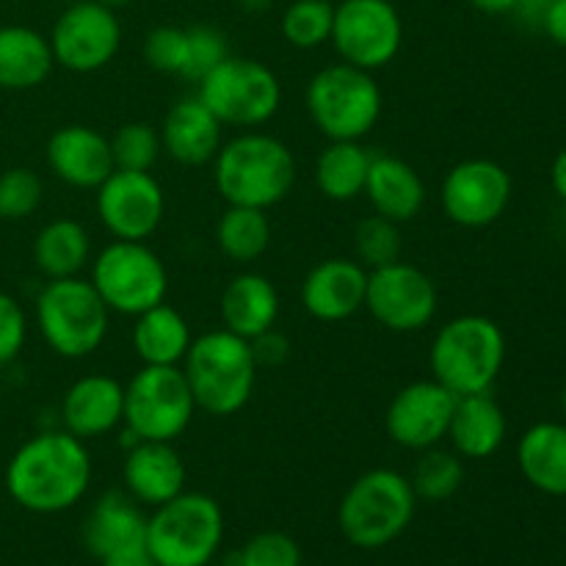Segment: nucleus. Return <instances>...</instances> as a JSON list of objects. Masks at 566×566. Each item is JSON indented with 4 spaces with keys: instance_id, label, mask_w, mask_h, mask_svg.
Here are the masks:
<instances>
[{
    "instance_id": "1",
    "label": "nucleus",
    "mask_w": 566,
    "mask_h": 566,
    "mask_svg": "<svg viewBox=\"0 0 566 566\" xmlns=\"http://www.w3.org/2000/svg\"><path fill=\"white\" fill-rule=\"evenodd\" d=\"M92 484L86 442L64 429L39 431L6 464V492L33 514H59L77 506Z\"/></svg>"
},
{
    "instance_id": "2",
    "label": "nucleus",
    "mask_w": 566,
    "mask_h": 566,
    "mask_svg": "<svg viewBox=\"0 0 566 566\" xmlns=\"http://www.w3.org/2000/svg\"><path fill=\"white\" fill-rule=\"evenodd\" d=\"M213 166L216 191L241 208H274L296 182V158L287 144L260 130H243L221 144Z\"/></svg>"
},
{
    "instance_id": "3",
    "label": "nucleus",
    "mask_w": 566,
    "mask_h": 566,
    "mask_svg": "<svg viewBox=\"0 0 566 566\" xmlns=\"http://www.w3.org/2000/svg\"><path fill=\"white\" fill-rule=\"evenodd\" d=\"M182 374L197 409L216 418H230L252 401L260 365L254 359L252 343L221 326L193 337L182 359Z\"/></svg>"
},
{
    "instance_id": "4",
    "label": "nucleus",
    "mask_w": 566,
    "mask_h": 566,
    "mask_svg": "<svg viewBox=\"0 0 566 566\" xmlns=\"http://www.w3.org/2000/svg\"><path fill=\"white\" fill-rule=\"evenodd\" d=\"M506 363V335L501 324L486 315L470 313L440 326L431 340V379L453 396L490 392Z\"/></svg>"
},
{
    "instance_id": "5",
    "label": "nucleus",
    "mask_w": 566,
    "mask_h": 566,
    "mask_svg": "<svg viewBox=\"0 0 566 566\" xmlns=\"http://www.w3.org/2000/svg\"><path fill=\"white\" fill-rule=\"evenodd\" d=\"M418 495L407 475L390 468H376L359 475L337 506V525L348 545L359 551H379L392 545L412 525Z\"/></svg>"
},
{
    "instance_id": "6",
    "label": "nucleus",
    "mask_w": 566,
    "mask_h": 566,
    "mask_svg": "<svg viewBox=\"0 0 566 566\" xmlns=\"http://www.w3.org/2000/svg\"><path fill=\"white\" fill-rule=\"evenodd\" d=\"M304 103L313 125L329 142H363L385 108L374 72L346 61L315 72L307 83Z\"/></svg>"
},
{
    "instance_id": "7",
    "label": "nucleus",
    "mask_w": 566,
    "mask_h": 566,
    "mask_svg": "<svg viewBox=\"0 0 566 566\" xmlns=\"http://www.w3.org/2000/svg\"><path fill=\"white\" fill-rule=\"evenodd\" d=\"M224 539V514L205 492H180L147 517V547L155 566H208Z\"/></svg>"
},
{
    "instance_id": "8",
    "label": "nucleus",
    "mask_w": 566,
    "mask_h": 566,
    "mask_svg": "<svg viewBox=\"0 0 566 566\" xmlns=\"http://www.w3.org/2000/svg\"><path fill=\"white\" fill-rule=\"evenodd\" d=\"M36 324L50 352L64 359H83L108 337L111 310L83 276L48 280L36 298Z\"/></svg>"
},
{
    "instance_id": "9",
    "label": "nucleus",
    "mask_w": 566,
    "mask_h": 566,
    "mask_svg": "<svg viewBox=\"0 0 566 566\" xmlns=\"http://www.w3.org/2000/svg\"><path fill=\"white\" fill-rule=\"evenodd\" d=\"M197 415L180 365H144L125 385V429L133 440L175 442Z\"/></svg>"
},
{
    "instance_id": "10",
    "label": "nucleus",
    "mask_w": 566,
    "mask_h": 566,
    "mask_svg": "<svg viewBox=\"0 0 566 566\" xmlns=\"http://www.w3.org/2000/svg\"><path fill=\"white\" fill-rule=\"evenodd\" d=\"M88 282L111 313L130 318L166 302L169 293V271L147 241H111L92 260Z\"/></svg>"
},
{
    "instance_id": "11",
    "label": "nucleus",
    "mask_w": 566,
    "mask_h": 566,
    "mask_svg": "<svg viewBox=\"0 0 566 566\" xmlns=\"http://www.w3.org/2000/svg\"><path fill=\"white\" fill-rule=\"evenodd\" d=\"M197 97L213 111L221 125L254 130L276 116L282 105V83L274 70L254 59L221 61L210 75L197 83Z\"/></svg>"
},
{
    "instance_id": "12",
    "label": "nucleus",
    "mask_w": 566,
    "mask_h": 566,
    "mask_svg": "<svg viewBox=\"0 0 566 566\" xmlns=\"http://www.w3.org/2000/svg\"><path fill=\"white\" fill-rule=\"evenodd\" d=\"M365 310L385 329L398 335L423 332L440 310V293L423 269L403 260L368 271Z\"/></svg>"
},
{
    "instance_id": "13",
    "label": "nucleus",
    "mask_w": 566,
    "mask_h": 566,
    "mask_svg": "<svg viewBox=\"0 0 566 566\" xmlns=\"http://www.w3.org/2000/svg\"><path fill=\"white\" fill-rule=\"evenodd\" d=\"M329 42L346 64L376 72L401 50V14L390 0H340L335 6Z\"/></svg>"
},
{
    "instance_id": "14",
    "label": "nucleus",
    "mask_w": 566,
    "mask_h": 566,
    "mask_svg": "<svg viewBox=\"0 0 566 566\" xmlns=\"http://www.w3.org/2000/svg\"><path fill=\"white\" fill-rule=\"evenodd\" d=\"M48 39L55 64L88 75L116 59L122 48V25L114 9L99 0H75L61 11Z\"/></svg>"
},
{
    "instance_id": "15",
    "label": "nucleus",
    "mask_w": 566,
    "mask_h": 566,
    "mask_svg": "<svg viewBox=\"0 0 566 566\" xmlns=\"http://www.w3.org/2000/svg\"><path fill=\"white\" fill-rule=\"evenodd\" d=\"M512 193L514 182L506 166L490 158H468L448 169L440 202L453 224L464 230H484L506 213Z\"/></svg>"
},
{
    "instance_id": "16",
    "label": "nucleus",
    "mask_w": 566,
    "mask_h": 566,
    "mask_svg": "<svg viewBox=\"0 0 566 566\" xmlns=\"http://www.w3.org/2000/svg\"><path fill=\"white\" fill-rule=\"evenodd\" d=\"M94 208L114 241H147L166 213V193L153 171L114 169L97 188Z\"/></svg>"
},
{
    "instance_id": "17",
    "label": "nucleus",
    "mask_w": 566,
    "mask_h": 566,
    "mask_svg": "<svg viewBox=\"0 0 566 566\" xmlns=\"http://www.w3.org/2000/svg\"><path fill=\"white\" fill-rule=\"evenodd\" d=\"M457 396L437 379H420L401 387L385 412V429L396 446L426 451L448 437Z\"/></svg>"
},
{
    "instance_id": "18",
    "label": "nucleus",
    "mask_w": 566,
    "mask_h": 566,
    "mask_svg": "<svg viewBox=\"0 0 566 566\" xmlns=\"http://www.w3.org/2000/svg\"><path fill=\"white\" fill-rule=\"evenodd\" d=\"M368 269L359 260L329 258L307 271L302 282V304L315 321L340 324L365 310Z\"/></svg>"
},
{
    "instance_id": "19",
    "label": "nucleus",
    "mask_w": 566,
    "mask_h": 566,
    "mask_svg": "<svg viewBox=\"0 0 566 566\" xmlns=\"http://www.w3.org/2000/svg\"><path fill=\"white\" fill-rule=\"evenodd\" d=\"M44 158L61 182L72 188H86V191H97L116 169L111 138L88 125L59 127L48 138Z\"/></svg>"
},
{
    "instance_id": "20",
    "label": "nucleus",
    "mask_w": 566,
    "mask_h": 566,
    "mask_svg": "<svg viewBox=\"0 0 566 566\" xmlns=\"http://www.w3.org/2000/svg\"><path fill=\"white\" fill-rule=\"evenodd\" d=\"M122 481L133 501L158 509L186 492V462L171 442L133 440L122 464Z\"/></svg>"
},
{
    "instance_id": "21",
    "label": "nucleus",
    "mask_w": 566,
    "mask_h": 566,
    "mask_svg": "<svg viewBox=\"0 0 566 566\" xmlns=\"http://www.w3.org/2000/svg\"><path fill=\"white\" fill-rule=\"evenodd\" d=\"M125 420V385L114 376L86 374L72 381L61 401L64 431L77 440H97Z\"/></svg>"
},
{
    "instance_id": "22",
    "label": "nucleus",
    "mask_w": 566,
    "mask_h": 566,
    "mask_svg": "<svg viewBox=\"0 0 566 566\" xmlns=\"http://www.w3.org/2000/svg\"><path fill=\"white\" fill-rule=\"evenodd\" d=\"M221 122L199 97H186L169 108L160 125V144L182 166H205L221 149Z\"/></svg>"
},
{
    "instance_id": "23",
    "label": "nucleus",
    "mask_w": 566,
    "mask_h": 566,
    "mask_svg": "<svg viewBox=\"0 0 566 566\" xmlns=\"http://www.w3.org/2000/svg\"><path fill=\"white\" fill-rule=\"evenodd\" d=\"M365 197H368L374 213L385 216L396 224H407V221L418 219L429 191L412 164L396 158V155H374L368 182H365Z\"/></svg>"
},
{
    "instance_id": "24",
    "label": "nucleus",
    "mask_w": 566,
    "mask_h": 566,
    "mask_svg": "<svg viewBox=\"0 0 566 566\" xmlns=\"http://www.w3.org/2000/svg\"><path fill=\"white\" fill-rule=\"evenodd\" d=\"M280 310L282 304L274 282L254 271L232 276L221 293V324L243 340H254L263 332L274 329Z\"/></svg>"
},
{
    "instance_id": "25",
    "label": "nucleus",
    "mask_w": 566,
    "mask_h": 566,
    "mask_svg": "<svg viewBox=\"0 0 566 566\" xmlns=\"http://www.w3.org/2000/svg\"><path fill=\"white\" fill-rule=\"evenodd\" d=\"M506 431L509 423L501 403L492 398V392H475L457 398L446 440H451V448L462 459L481 462L501 451Z\"/></svg>"
},
{
    "instance_id": "26",
    "label": "nucleus",
    "mask_w": 566,
    "mask_h": 566,
    "mask_svg": "<svg viewBox=\"0 0 566 566\" xmlns=\"http://www.w3.org/2000/svg\"><path fill=\"white\" fill-rule=\"evenodd\" d=\"M144 536H147V517L125 492H108L99 497L83 523V542L99 562L114 553L144 547Z\"/></svg>"
},
{
    "instance_id": "27",
    "label": "nucleus",
    "mask_w": 566,
    "mask_h": 566,
    "mask_svg": "<svg viewBox=\"0 0 566 566\" xmlns=\"http://www.w3.org/2000/svg\"><path fill=\"white\" fill-rule=\"evenodd\" d=\"M517 464L536 492L566 497V423L542 420L525 429L517 442Z\"/></svg>"
},
{
    "instance_id": "28",
    "label": "nucleus",
    "mask_w": 566,
    "mask_h": 566,
    "mask_svg": "<svg viewBox=\"0 0 566 566\" xmlns=\"http://www.w3.org/2000/svg\"><path fill=\"white\" fill-rule=\"evenodd\" d=\"M53 66L48 36L28 25H0V88L28 92L42 86Z\"/></svg>"
},
{
    "instance_id": "29",
    "label": "nucleus",
    "mask_w": 566,
    "mask_h": 566,
    "mask_svg": "<svg viewBox=\"0 0 566 566\" xmlns=\"http://www.w3.org/2000/svg\"><path fill=\"white\" fill-rule=\"evenodd\" d=\"M191 343V326L171 304L160 302L136 315L133 348L144 365H180Z\"/></svg>"
},
{
    "instance_id": "30",
    "label": "nucleus",
    "mask_w": 566,
    "mask_h": 566,
    "mask_svg": "<svg viewBox=\"0 0 566 566\" xmlns=\"http://www.w3.org/2000/svg\"><path fill=\"white\" fill-rule=\"evenodd\" d=\"M92 263V238L86 227L75 219L48 221L33 238V265L48 280L81 276Z\"/></svg>"
},
{
    "instance_id": "31",
    "label": "nucleus",
    "mask_w": 566,
    "mask_h": 566,
    "mask_svg": "<svg viewBox=\"0 0 566 566\" xmlns=\"http://www.w3.org/2000/svg\"><path fill=\"white\" fill-rule=\"evenodd\" d=\"M370 160L363 142H329L315 160V186L332 202H352L365 193Z\"/></svg>"
},
{
    "instance_id": "32",
    "label": "nucleus",
    "mask_w": 566,
    "mask_h": 566,
    "mask_svg": "<svg viewBox=\"0 0 566 566\" xmlns=\"http://www.w3.org/2000/svg\"><path fill=\"white\" fill-rule=\"evenodd\" d=\"M271 221L269 210L241 208V205H227L224 213L216 224V243L221 254L232 263L249 265L263 258L271 247Z\"/></svg>"
},
{
    "instance_id": "33",
    "label": "nucleus",
    "mask_w": 566,
    "mask_h": 566,
    "mask_svg": "<svg viewBox=\"0 0 566 566\" xmlns=\"http://www.w3.org/2000/svg\"><path fill=\"white\" fill-rule=\"evenodd\" d=\"M418 501L442 503L451 501L464 484V459L457 451L434 446L420 451V459L415 462L412 475H409Z\"/></svg>"
},
{
    "instance_id": "34",
    "label": "nucleus",
    "mask_w": 566,
    "mask_h": 566,
    "mask_svg": "<svg viewBox=\"0 0 566 566\" xmlns=\"http://www.w3.org/2000/svg\"><path fill=\"white\" fill-rule=\"evenodd\" d=\"M332 0H293L282 14V36L298 50H315L332 39Z\"/></svg>"
},
{
    "instance_id": "35",
    "label": "nucleus",
    "mask_w": 566,
    "mask_h": 566,
    "mask_svg": "<svg viewBox=\"0 0 566 566\" xmlns=\"http://www.w3.org/2000/svg\"><path fill=\"white\" fill-rule=\"evenodd\" d=\"M160 153H164L160 130H155L147 122H127L116 127L111 136V155H114L116 169L149 171L158 164Z\"/></svg>"
},
{
    "instance_id": "36",
    "label": "nucleus",
    "mask_w": 566,
    "mask_h": 566,
    "mask_svg": "<svg viewBox=\"0 0 566 566\" xmlns=\"http://www.w3.org/2000/svg\"><path fill=\"white\" fill-rule=\"evenodd\" d=\"M354 247H357V260L368 271L381 269L392 260H401V224L379 213L368 216L357 224Z\"/></svg>"
},
{
    "instance_id": "37",
    "label": "nucleus",
    "mask_w": 566,
    "mask_h": 566,
    "mask_svg": "<svg viewBox=\"0 0 566 566\" xmlns=\"http://www.w3.org/2000/svg\"><path fill=\"white\" fill-rule=\"evenodd\" d=\"M44 199L42 177L28 166H14L0 175V219L22 221L39 210Z\"/></svg>"
},
{
    "instance_id": "38",
    "label": "nucleus",
    "mask_w": 566,
    "mask_h": 566,
    "mask_svg": "<svg viewBox=\"0 0 566 566\" xmlns=\"http://www.w3.org/2000/svg\"><path fill=\"white\" fill-rule=\"evenodd\" d=\"M188 33V59L182 77L191 83H199L205 75L216 70L224 59H230V44L227 36L213 25H191Z\"/></svg>"
},
{
    "instance_id": "39",
    "label": "nucleus",
    "mask_w": 566,
    "mask_h": 566,
    "mask_svg": "<svg viewBox=\"0 0 566 566\" xmlns=\"http://www.w3.org/2000/svg\"><path fill=\"white\" fill-rule=\"evenodd\" d=\"M188 59V33L186 28L158 25L144 39V61L164 75H180Z\"/></svg>"
},
{
    "instance_id": "40",
    "label": "nucleus",
    "mask_w": 566,
    "mask_h": 566,
    "mask_svg": "<svg viewBox=\"0 0 566 566\" xmlns=\"http://www.w3.org/2000/svg\"><path fill=\"white\" fill-rule=\"evenodd\" d=\"M235 566H302V551L293 536L263 531L243 545Z\"/></svg>"
},
{
    "instance_id": "41",
    "label": "nucleus",
    "mask_w": 566,
    "mask_h": 566,
    "mask_svg": "<svg viewBox=\"0 0 566 566\" xmlns=\"http://www.w3.org/2000/svg\"><path fill=\"white\" fill-rule=\"evenodd\" d=\"M28 337L25 310L20 307L14 296L0 291V368L14 363L20 357Z\"/></svg>"
},
{
    "instance_id": "42",
    "label": "nucleus",
    "mask_w": 566,
    "mask_h": 566,
    "mask_svg": "<svg viewBox=\"0 0 566 566\" xmlns=\"http://www.w3.org/2000/svg\"><path fill=\"white\" fill-rule=\"evenodd\" d=\"M249 343H252L254 359H258L260 368H271V365L285 363L287 354H291V343H287L285 335H280V332H276V326L274 329L263 332V335L254 337V340H249Z\"/></svg>"
},
{
    "instance_id": "43",
    "label": "nucleus",
    "mask_w": 566,
    "mask_h": 566,
    "mask_svg": "<svg viewBox=\"0 0 566 566\" xmlns=\"http://www.w3.org/2000/svg\"><path fill=\"white\" fill-rule=\"evenodd\" d=\"M542 31H545L553 42L566 48V0H556V3L551 6L545 22H542Z\"/></svg>"
},
{
    "instance_id": "44",
    "label": "nucleus",
    "mask_w": 566,
    "mask_h": 566,
    "mask_svg": "<svg viewBox=\"0 0 566 566\" xmlns=\"http://www.w3.org/2000/svg\"><path fill=\"white\" fill-rule=\"evenodd\" d=\"M553 3H556V0H517L514 14H517L525 25L542 28V22H545L547 11H551Z\"/></svg>"
},
{
    "instance_id": "45",
    "label": "nucleus",
    "mask_w": 566,
    "mask_h": 566,
    "mask_svg": "<svg viewBox=\"0 0 566 566\" xmlns=\"http://www.w3.org/2000/svg\"><path fill=\"white\" fill-rule=\"evenodd\" d=\"M99 566H155L153 558H149L147 547H133V551L114 553V556L103 558Z\"/></svg>"
},
{
    "instance_id": "46",
    "label": "nucleus",
    "mask_w": 566,
    "mask_h": 566,
    "mask_svg": "<svg viewBox=\"0 0 566 566\" xmlns=\"http://www.w3.org/2000/svg\"><path fill=\"white\" fill-rule=\"evenodd\" d=\"M473 9H479L481 14H492V17H501V14H514L517 9V0H470Z\"/></svg>"
},
{
    "instance_id": "47",
    "label": "nucleus",
    "mask_w": 566,
    "mask_h": 566,
    "mask_svg": "<svg viewBox=\"0 0 566 566\" xmlns=\"http://www.w3.org/2000/svg\"><path fill=\"white\" fill-rule=\"evenodd\" d=\"M551 186L553 191L558 193V199H564L566 202V149H562V153L556 155V160H553Z\"/></svg>"
},
{
    "instance_id": "48",
    "label": "nucleus",
    "mask_w": 566,
    "mask_h": 566,
    "mask_svg": "<svg viewBox=\"0 0 566 566\" xmlns=\"http://www.w3.org/2000/svg\"><path fill=\"white\" fill-rule=\"evenodd\" d=\"M238 9L249 11V14H263V11H269L271 6H274V0H235Z\"/></svg>"
},
{
    "instance_id": "49",
    "label": "nucleus",
    "mask_w": 566,
    "mask_h": 566,
    "mask_svg": "<svg viewBox=\"0 0 566 566\" xmlns=\"http://www.w3.org/2000/svg\"><path fill=\"white\" fill-rule=\"evenodd\" d=\"M99 3H105L108 9H119V6H130L136 3V0H99Z\"/></svg>"
},
{
    "instance_id": "50",
    "label": "nucleus",
    "mask_w": 566,
    "mask_h": 566,
    "mask_svg": "<svg viewBox=\"0 0 566 566\" xmlns=\"http://www.w3.org/2000/svg\"><path fill=\"white\" fill-rule=\"evenodd\" d=\"M562 412H564V418H566V381H564V387H562Z\"/></svg>"
},
{
    "instance_id": "51",
    "label": "nucleus",
    "mask_w": 566,
    "mask_h": 566,
    "mask_svg": "<svg viewBox=\"0 0 566 566\" xmlns=\"http://www.w3.org/2000/svg\"><path fill=\"white\" fill-rule=\"evenodd\" d=\"M0 401H3V390H0Z\"/></svg>"
},
{
    "instance_id": "52",
    "label": "nucleus",
    "mask_w": 566,
    "mask_h": 566,
    "mask_svg": "<svg viewBox=\"0 0 566 566\" xmlns=\"http://www.w3.org/2000/svg\"><path fill=\"white\" fill-rule=\"evenodd\" d=\"M208 566H213V564H208Z\"/></svg>"
}]
</instances>
